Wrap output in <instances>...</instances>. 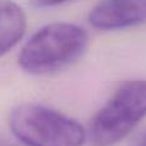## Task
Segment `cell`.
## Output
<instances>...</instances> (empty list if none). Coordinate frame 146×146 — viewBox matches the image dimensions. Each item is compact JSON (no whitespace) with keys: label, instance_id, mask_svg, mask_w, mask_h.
I'll return each instance as SVG.
<instances>
[{"label":"cell","instance_id":"6da1fadb","mask_svg":"<svg viewBox=\"0 0 146 146\" xmlns=\"http://www.w3.org/2000/svg\"><path fill=\"white\" fill-rule=\"evenodd\" d=\"M87 32L73 23L56 22L40 28L25 44L18 64L30 74H50L77 62L86 51Z\"/></svg>","mask_w":146,"mask_h":146},{"label":"cell","instance_id":"7a4b0ae2","mask_svg":"<svg viewBox=\"0 0 146 146\" xmlns=\"http://www.w3.org/2000/svg\"><path fill=\"white\" fill-rule=\"evenodd\" d=\"M12 133L27 146H82L83 127L74 119L40 104H21L9 114Z\"/></svg>","mask_w":146,"mask_h":146},{"label":"cell","instance_id":"3957f363","mask_svg":"<svg viewBox=\"0 0 146 146\" xmlns=\"http://www.w3.org/2000/svg\"><path fill=\"white\" fill-rule=\"evenodd\" d=\"M146 117V80L124 82L95 114L88 137L94 146H113Z\"/></svg>","mask_w":146,"mask_h":146},{"label":"cell","instance_id":"277c9868","mask_svg":"<svg viewBox=\"0 0 146 146\" xmlns=\"http://www.w3.org/2000/svg\"><path fill=\"white\" fill-rule=\"evenodd\" d=\"M98 30H122L146 22V0H101L88 14Z\"/></svg>","mask_w":146,"mask_h":146},{"label":"cell","instance_id":"5b68a950","mask_svg":"<svg viewBox=\"0 0 146 146\" xmlns=\"http://www.w3.org/2000/svg\"><path fill=\"white\" fill-rule=\"evenodd\" d=\"M27 27L26 14L13 0H0V58L23 37Z\"/></svg>","mask_w":146,"mask_h":146},{"label":"cell","instance_id":"8992f818","mask_svg":"<svg viewBox=\"0 0 146 146\" xmlns=\"http://www.w3.org/2000/svg\"><path fill=\"white\" fill-rule=\"evenodd\" d=\"M31 4L36 8H48V7H55L60 5L63 3H67L69 0H30Z\"/></svg>","mask_w":146,"mask_h":146},{"label":"cell","instance_id":"52a82bcc","mask_svg":"<svg viewBox=\"0 0 146 146\" xmlns=\"http://www.w3.org/2000/svg\"><path fill=\"white\" fill-rule=\"evenodd\" d=\"M133 146H146V132L142 133L141 136L136 140V142L133 144Z\"/></svg>","mask_w":146,"mask_h":146}]
</instances>
